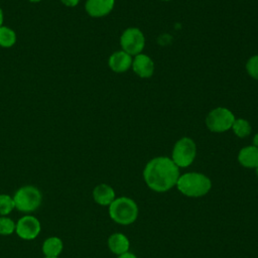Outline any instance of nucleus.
Instances as JSON below:
<instances>
[{
    "instance_id": "obj_1",
    "label": "nucleus",
    "mask_w": 258,
    "mask_h": 258,
    "mask_svg": "<svg viewBox=\"0 0 258 258\" xmlns=\"http://www.w3.org/2000/svg\"><path fill=\"white\" fill-rule=\"evenodd\" d=\"M142 175L149 189L161 194L176 185L180 171L170 157L156 156L145 164Z\"/></svg>"
},
{
    "instance_id": "obj_2",
    "label": "nucleus",
    "mask_w": 258,
    "mask_h": 258,
    "mask_svg": "<svg viewBox=\"0 0 258 258\" xmlns=\"http://www.w3.org/2000/svg\"><path fill=\"white\" fill-rule=\"evenodd\" d=\"M212 185L211 178L205 173L189 171L179 175L175 187L182 196L197 199L208 195Z\"/></svg>"
},
{
    "instance_id": "obj_3",
    "label": "nucleus",
    "mask_w": 258,
    "mask_h": 258,
    "mask_svg": "<svg viewBox=\"0 0 258 258\" xmlns=\"http://www.w3.org/2000/svg\"><path fill=\"white\" fill-rule=\"evenodd\" d=\"M108 208L111 220L122 226L133 224L139 215L138 205L129 197L116 198Z\"/></svg>"
},
{
    "instance_id": "obj_4",
    "label": "nucleus",
    "mask_w": 258,
    "mask_h": 258,
    "mask_svg": "<svg viewBox=\"0 0 258 258\" xmlns=\"http://www.w3.org/2000/svg\"><path fill=\"white\" fill-rule=\"evenodd\" d=\"M12 198L15 209L27 215L36 211L42 203V194L40 189L30 184L19 187Z\"/></svg>"
},
{
    "instance_id": "obj_5",
    "label": "nucleus",
    "mask_w": 258,
    "mask_h": 258,
    "mask_svg": "<svg viewBox=\"0 0 258 258\" xmlns=\"http://www.w3.org/2000/svg\"><path fill=\"white\" fill-rule=\"evenodd\" d=\"M197 157V144L189 137L178 139L172 148L171 159L179 167H188Z\"/></svg>"
},
{
    "instance_id": "obj_6",
    "label": "nucleus",
    "mask_w": 258,
    "mask_h": 258,
    "mask_svg": "<svg viewBox=\"0 0 258 258\" xmlns=\"http://www.w3.org/2000/svg\"><path fill=\"white\" fill-rule=\"evenodd\" d=\"M235 119L234 114L229 109L218 107L210 111L206 117V125L214 133H223L232 128Z\"/></svg>"
},
{
    "instance_id": "obj_7",
    "label": "nucleus",
    "mask_w": 258,
    "mask_h": 258,
    "mask_svg": "<svg viewBox=\"0 0 258 258\" xmlns=\"http://www.w3.org/2000/svg\"><path fill=\"white\" fill-rule=\"evenodd\" d=\"M122 50L130 55H137L142 52L145 45V37L143 32L137 27L126 28L120 37Z\"/></svg>"
},
{
    "instance_id": "obj_8",
    "label": "nucleus",
    "mask_w": 258,
    "mask_h": 258,
    "mask_svg": "<svg viewBox=\"0 0 258 258\" xmlns=\"http://www.w3.org/2000/svg\"><path fill=\"white\" fill-rule=\"evenodd\" d=\"M40 221L32 215H25L16 222L15 233L22 240H34L40 234Z\"/></svg>"
},
{
    "instance_id": "obj_9",
    "label": "nucleus",
    "mask_w": 258,
    "mask_h": 258,
    "mask_svg": "<svg viewBox=\"0 0 258 258\" xmlns=\"http://www.w3.org/2000/svg\"><path fill=\"white\" fill-rule=\"evenodd\" d=\"M133 72L142 79L152 77L154 73V62L150 56L144 53H139L134 56L132 60Z\"/></svg>"
},
{
    "instance_id": "obj_10",
    "label": "nucleus",
    "mask_w": 258,
    "mask_h": 258,
    "mask_svg": "<svg viewBox=\"0 0 258 258\" xmlns=\"http://www.w3.org/2000/svg\"><path fill=\"white\" fill-rule=\"evenodd\" d=\"M115 0H87L86 12L92 17H103L108 15L114 8Z\"/></svg>"
},
{
    "instance_id": "obj_11",
    "label": "nucleus",
    "mask_w": 258,
    "mask_h": 258,
    "mask_svg": "<svg viewBox=\"0 0 258 258\" xmlns=\"http://www.w3.org/2000/svg\"><path fill=\"white\" fill-rule=\"evenodd\" d=\"M92 196L94 202L102 207H109L116 199L115 189L108 183L97 184L93 189Z\"/></svg>"
},
{
    "instance_id": "obj_12",
    "label": "nucleus",
    "mask_w": 258,
    "mask_h": 258,
    "mask_svg": "<svg viewBox=\"0 0 258 258\" xmlns=\"http://www.w3.org/2000/svg\"><path fill=\"white\" fill-rule=\"evenodd\" d=\"M132 55L128 54L124 50L114 51L108 60L109 68L115 73L127 72L132 66Z\"/></svg>"
},
{
    "instance_id": "obj_13",
    "label": "nucleus",
    "mask_w": 258,
    "mask_h": 258,
    "mask_svg": "<svg viewBox=\"0 0 258 258\" xmlns=\"http://www.w3.org/2000/svg\"><path fill=\"white\" fill-rule=\"evenodd\" d=\"M107 245L109 250L117 256L128 252L130 249V241L128 237L121 232L111 234L108 238Z\"/></svg>"
},
{
    "instance_id": "obj_14",
    "label": "nucleus",
    "mask_w": 258,
    "mask_h": 258,
    "mask_svg": "<svg viewBox=\"0 0 258 258\" xmlns=\"http://www.w3.org/2000/svg\"><path fill=\"white\" fill-rule=\"evenodd\" d=\"M238 162L245 168L256 169L258 166V147L248 145L240 149L238 153Z\"/></svg>"
},
{
    "instance_id": "obj_15",
    "label": "nucleus",
    "mask_w": 258,
    "mask_h": 258,
    "mask_svg": "<svg viewBox=\"0 0 258 258\" xmlns=\"http://www.w3.org/2000/svg\"><path fill=\"white\" fill-rule=\"evenodd\" d=\"M41 250L46 257H58L63 250V242L58 237H48L43 241Z\"/></svg>"
},
{
    "instance_id": "obj_16",
    "label": "nucleus",
    "mask_w": 258,
    "mask_h": 258,
    "mask_svg": "<svg viewBox=\"0 0 258 258\" xmlns=\"http://www.w3.org/2000/svg\"><path fill=\"white\" fill-rule=\"evenodd\" d=\"M231 129L233 130L234 134L236 136H238L239 138H244V137L249 136L252 131L250 123L246 119H243V118L235 119Z\"/></svg>"
},
{
    "instance_id": "obj_17",
    "label": "nucleus",
    "mask_w": 258,
    "mask_h": 258,
    "mask_svg": "<svg viewBox=\"0 0 258 258\" xmlns=\"http://www.w3.org/2000/svg\"><path fill=\"white\" fill-rule=\"evenodd\" d=\"M16 33L10 27L2 25L0 27V46L8 48L15 44L16 42Z\"/></svg>"
},
{
    "instance_id": "obj_18",
    "label": "nucleus",
    "mask_w": 258,
    "mask_h": 258,
    "mask_svg": "<svg viewBox=\"0 0 258 258\" xmlns=\"http://www.w3.org/2000/svg\"><path fill=\"white\" fill-rule=\"evenodd\" d=\"M16 223L8 216H0V235L9 236L15 233Z\"/></svg>"
},
{
    "instance_id": "obj_19",
    "label": "nucleus",
    "mask_w": 258,
    "mask_h": 258,
    "mask_svg": "<svg viewBox=\"0 0 258 258\" xmlns=\"http://www.w3.org/2000/svg\"><path fill=\"white\" fill-rule=\"evenodd\" d=\"M15 209L13 198L6 194L0 195V216H8Z\"/></svg>"
},
{
    "instance_id": "obj_20",
    "label": "nucleus",
    "mask_w": 258,
    "mask_h": 258,
    "mask_svg": "<svg viewBox=\"0 0 258 258\" xmlns=\"http://www.w3.org/2000/svg\"><path fill=\"white\" fill-rule=\"evenodd\" d=\"M246 71L248 75L255 79L258 80V54H255L251 56L247 62H246Z\"/></svg>"
},
{
    "instance_id": "obj_21",
    "label": "nucleus",
    "mask_w": 258,
    "mask_h": 258,
    "mask_svg": "<svg viewBox=\"0 0 258 258\" xmlns=\"http://www.w3.org/2000/svg\"><path fill=\"white\" fill-rule=\"evenodd\" d=\"M63 5L68 6V7H75L79 4L80 0H59Z\"/></svg>"
},
{
    "instance_id": "obj_22",
    "label": "nucleus",
    "mask_w": 258,
    "mask_h": 258,
    "mask_svg": "<svg viewBox=\"0 0 258 258\" xmlns=\"http://www.w3.org/2000/svg\"><path fill=\"white\" fill-rule=\"evenodd\" d=\"M117 258H138V257L134 253L128 251V252H126L124 254H121V255L117 256Z\"/></svg>"
},
{
    "instance_id": "obj_23",
    "label": "nucleus",
    "mask_w": 258,
    "mask_h": 258,
    "mask_svg": "<svg viewBox=\"0 0 258 258\" xmlns=\"http://www.w3.org/2000/svg\"><path fill=\"white\" fill-rule=\"evenodd\" d=\"M252 142H253V144H252V145H254V146L258 147V132H257V133L254 135Z\"/></svg>"
},
{
    "instance_id": "obj_24",
    "label": "nucleus",
    "mask_w": 258,
    "mask_h": 258,
    "mask_svg": "<svg viewBox=\"0 0 258 258\" xmlns=\"http://www.w3.org/2000/svg\"><path fill=\"white\" fill-rule=\"evenodd\" d=\"M3 20H4V14H3V10L0 7V27L3 25Z\"/></svg>"
},
{
    "instance_id": "obj_25",
    "label": "nucleus",
    "mask_w": 258,
    "mask_h": 258,
    "mask_svg": "<svg viewBox=\"0 0 258 258\" xmlns=\"http://www.w3.org/2000/svg\"><path fill=\"white\" fill-rule=\"evenodd\" d=\"M31 3H37V2H40L41 0H29Z\"/></svg>"
},
{
    "instance_id": "obj_26",
    "label": "nucleus",
    "mask_w": 258,
    "mask_h": 258,
    "mask_svg": "<svg viewBox=\"0 0 258 258\" xmlns=\"http://www.w3.org/2000/svg\"><path fill=\"white\" fill-rule=\"evenodd\" d=\"M255 170H256V175H257V177H258V166H257V168H256Z\"/></svg>"
},
{
    "instance_id": "obj_27",
    "label": "nucleus",
    "mask_w": 258,
    "mask_h": 258,
    "mask_svg": "<svg viewBox=\"0 0 258 258\" xmlns=\"http://www.w3.org/2000/svg\"><path fill=\"white\" fill-rule=\"evenodd\" d=\"M43 258H59V257H46V256H44Z\"/></svg>"
},
{
    "instance_id": "obj_28",
    "label": "nucleus",
    "mask_w": 258,
    "mask_h": 258,
    "mask_svg": "<svg viewBox=\"0 0 258 258\" xmlns=\"http://www.w3.org/2000/svg\"><path fill=\"white\" fill-rule=\"evenodd\" d=\"M161 1H169V0H161Z\"/></svg>"
}]
</instances>
